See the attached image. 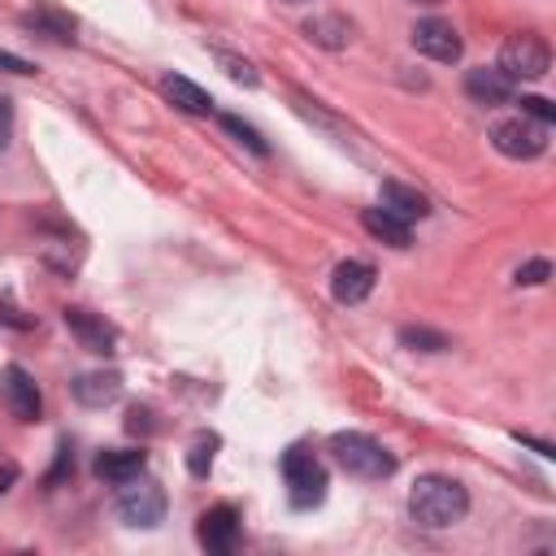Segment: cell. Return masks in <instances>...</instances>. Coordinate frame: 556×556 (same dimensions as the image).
Here are the masks:
<instances>
[{"label": "cell", "instance_id": "cell-1", "mask_svg": "<svg viewBox=\"0 0 556 556\" xmlns=\"http://www.w3.org/2000/svg\"><path fill=\"white\" fill-rule=\"evenodd\" d=\"M408 513L426 530H447L469 513V491L447 473H426L408 491Z\"/></svg>", "mask_w": 556, "mask_h": 556}, {"label": "cell", "instance_id": "cell-2", "mask_svg": "<svg viewBox=\"0 0 556 556\" xmlns=\"http://www.w3.org/2000/svg\"><path fill=\"white\" fill-rule=\"evenodd\" d=\"M330 452H334V460H339L352 478H391V473H395V456H391L378 439H369V434H361V430H339V434H330Z\"/></svg>", "mask_w": 556, "mask_h": 556}, {"label": "cell", "instance_id": "cell-3", "mask_svg": "<svg viewBox=\"0 0 556 556\" xmlns=\"http://www.w3.org/2000/svg\"><path fill=\"white\" fill-rule=\"evenodd\" d=\"M117 517L126 521V526H135V530H152V526H161L165 521V508H169V500H165V491H161V482H152V478H130V482H122V491H117Z\"/></svg>", "mask_w": 556, "mask_h": 556}, {"label": "cell", "instance_id": "cell-4", "mask_svg": "<svg viewBox=\"0 0 556 556\" xmlns=\"http://www.w3.org/2000/svg\"><path fill=\"white\" fill-rule=\"evenodd\" d=\"M282 478H287V495L295 508H313L326 495V469L308 447H287L282 452Z\"/></svg>", "mask_w": 556, "mask_h": 556}, {"label": "cell", "instance_id": "cell-5", "mask_svg": "<svg viewBox=\"0 0 556 556\" xmlns=\"http://www.w3.org/2000/svg\"><path fill=\"white\" fill-rule=\"evenodd\" d=\"M491 143L495 152L513 156V161H534L547 152V126L543 122H530L526 113L521 117H504L491 126Z\"/></svg>", "mask_w": 556, "mask_h": 556}, {"label": "cell", "instance_id": "cell-6", "mask_svg": "<svg viewBox=\"0 0 556 556\" xmlns=\"http://www.w3.org/2000/svg\"><path fill=\"white\" fill-rule=\"evenodd\" d=\"M552 65V48L539 39V35H513L504 48H500V70L513 78V83H534L543 78Z\"/></svg>", "mask_w": 556, "mask_h": 556}, {"label": "cell", "instance_id": "cell-7", "mask_svg": "<svg viewBox=\"0 0 556 556\" xmlns=\"http://www.w3.org/2000/svg\"><path fill=\"white\" fill-rule=\"evenodd\" d=\"M195 539H200V547L208 556H230L239 547V513L230 504H213L208 513H200Z\"/></svg>", "mask_w": 556, "mask_h": 556}, {"label": "cell", "instance_id": "cell-8", "mask_svg": "<svg viewBox=\"0 0 556 556\" xmlns=\"http://www.w3.org/2000/svg\"><path fill=\"white\" fill-rule=\"evenodd\" d=\"M413 48H417L421 56H430V61H456L465 43H460V35H456L452 22H443V17H421V22L413 26Z\"/></svg>", "mask_w": 556, "mask_h": 556}, {"label": "cell", "instance_id": "cell-9", "mask_svg": "<svg viewBox=\"0 0 556 556\" xmlns=\"http://www.w3.org/2000/svg\"><path fill=\"white\" fill-rule=\"evenodd\" d=\"M513 91H517V83H513L500 65H473V70H465V96H469L473 104L500 109V104L513 100Z\"/></svg>", "mask_w": 556, "mask_h": 556}, {"label": "cell", "instance_id": "cell-10", "mask_svg": "<svg viewBox=\"0 0 556 556\" xmlns=\"http://www.w3.org/2000/svg\"><path fill=\"white\" fill-rule=\"evenodd\" d=\"M0 387H4V404H9V413H13L17 421H39L43 395H39L35 378H30L22 365H9L4 378H0Z\"/></svg>", "mask_w": 556, "mask_h": 556}, {"label": "cell", "instance_id": "cell-11", "mask_svg": "<svg viewBox=\"0 0 556 556\" xmlns=\"http://www.w3.org/2000/svg\"><path fill=\"white\" fill-rule=\"evenodd\" d=\"M65 326H70V334L87 348V352H96V356H109V352H117V330L100 317V313H87V308H65Z\"/></svg>", "mask_w": 556, "mask_h": 556}, {"label": "cell", "instance_id": "cell-12", "mask_svg": "<svg viewBox=\"0 0 556 556\" xmlns=\"http://www.w3.org/2000/svg\"><path fill=\"white\" fill-rule=\"evenodd\" d=\"M374 282H378V269L369 261H339L334 278H330V291H334L339 304H361V300H369Z\"/></svg>", "mask_w": 556, "mask_h": 556}, {"label": "cell", "instance_id": "cell-13", "mask_svg": "<svg viewBox=\"0 0 556 556\" xmlns=\"http://www.w3.org/2000/svg\"><path fill=\"white\" fill-rule=\"evenodd\" d=\"M143 465H148V452H143V447H104V452L96 456V478L122 486V482L139 478Z\"/></svg>", "mask_w": 556, "mask_h": 556}, {"label": "cell", "instance_id": "cell-14", "mask_svg": "<svg viewBox=\"0 0 556 556\" xmlns=\"http://www.w3.org/2000/svg\"><path fill=\"white\" fill-rule=\"evenodd\" d=\"M74 400L83 404V408H104V404H113L117 395H122V374H104V369H96V374H78L74 378Z\"/></svg>", "mask_w": 556, "mask_h": 556}, {"label": "cell", "instance_id": "cell-15", "mask_svg": "<svg viewBox=\"0 0 556 556\" xmlns=\"http://www.w3.org/2000/svg\"><path fill=\"white\" fill-rule=\"evenodd\" d=\"M161 91H165L169 104H178L182 113H195V117H208V113L217 109L213 96H208L204 87H195L191 78H182V74H165V78H161Z\"/></svg>", "mask_w": 556, "mask_h": 556}, {"label": "cell", "instance_id": "cell-16", "mask_svg": "<svg viewBox=\"0 0 556 556\" xmlns=\"http://www.w3.org/2000/svg\"><path fill=\"white\" fill-rule=\"evenodd\" d=\"M361 226L378 239V243H391V248H408L413 243V226L404 217H395L391 208H361Z\"/></svg>", "mask_w": 556, "mask_h": 556}, {"label": "cell", "instance_id": "cell-17", "mask_svg": "<svg viewBox=\"0 0 556 556\" xmlns=\"http://www.w3.org/2000/svg\"><path fill=\"white\" fill-rule=\"evenodd\" d=\"M22 26L35 30V35H48V39H56V43H74V30H78V22H74L70 13L52 9V4H39V9L22 13Z\"/></svg>", "mask_w": 556, "mask_h": 556}, {"label": "cell", "instance_id": "cell-18", "mask_svg": "<svg viewBox=\"0 0 556 556\" xmlns=\"http://www.w3.org/2000/svg\"><path fill=\"white\" fill-rule=\"evenodd\" d=\"M304 35L317 48H348L352 43V22L343 13H317V17L304 22Z\"/></svg>", "mask_w": 556, "mask_h": 556}, {"label": "cell", "instance_id": "cell-19", "mask_svg": "<svg viewBox=\"0 0 556 556\" xmlns=\"http://www.w3.org/2000/svg\"><path fill=\"white\" fill-rule=\"evenodd\" d=\"M382 208H391L395 217L413 222V217H426V213H430V200H426L417 187H404V182H382Z\"/></svg>", "mask_w": 556, "mask_h": 556}, {"label": "cell", "instance_id": "cell-20", "mask_svg": "<svg viewBox=\"0 0 556 556\" xmlns=\"http://www.w3.org/2000/svg\"><path fill=\"white\" fill-rule=\"evenodd\" d=\"M217 447H222L217 434H195V439H191V447H187V469H191V478H208Z\"/></svg>", "mask_w": 556, "mask_h": 556}, {"label": "cell", "instance_id": "cell-21", "mask_svg": "<svg viewBox=\"0 0 556 556\" xmlns=\"http://www.w3.org/2000/svg\"><path fill=\"white\" fill-rule=\"evenodd\" d=\"M400 343L413 348V352H447L452 348V339L443 330H430V326H404L400 330Z\"/></svg>", "mask_w": 556, "mask_h": 556}, {"label": "cell", "instance_id": "cell-22", "mask_svg": "<svg viewBox=\"0 0 556 556\" xmlns=\"http://www.w3.org/2000/svg\"><path fill=\"white\" fill-rule=\"evenodd\" d=\"M222 130H226L230 139H239L248 152H256V156H269V143L261 139V130H256V126H248L243 117H235V113H222Z\"/></svg>", "mask_w": 556, "mask_h": 556}, {"label": "cell", "instance_id": "cell-23", "mask_svg": "<svg viewBox=\"0 0 556 556\" xmlns=\"http://www.w3.org/2000/svg\"><path fill=\"white\" fill-rule=\"evenodd\" d=\"M213 56H217V65H222L235 83H243V87H256V83H261L256 65H252L248 56H235V52H226V48H213Z\"/></svg>", "mask_w": 556, "mask_h": 556}, {"label": "cell", "instance_id": "cell-24", "mask_svg": "<svg viewBox=\"0 0 556 556\" xmlns=\"http://www.w3.org/2000/svg\"><path fill=\"white\" fill-rule=\"evenodd\" d=\"M547 278H552V265H547L543 256H534V261L517 265V274H513V282H517V287H539V282H547Z\"/></svg>", "mask_w": 556, "mask_h": 556}, {"label": "cell", "instance_id": "cell-25", "mask_svg": "<svg viewBox=\"0 0 556 556\" xmlns=\"http://www.w3.org/2000/svg\"><path fill=\"white\" fill-rule=\"evenodd\" d=\"M521 113H526L530 122H543V126H552V122H556V104H552V100H543V96H521Z\"/></svg>", "mask_w": 556, "mask_h": 556}, {"label": "cell", "instance_id": "cell-26", "mask_svg": "<svg viewBox=\"0 0 556 556\" xmlns=\"http://www.w3.org/2000/svg\"><path fill=\"white\" fill-rule=\"evenodd\" d=\"M65 473H74V452H70V443H61V447H56V465L48 469V478H43V482H48V486H56Z\"/></svg>", "mask_w": 556, "mask_h": 556}, {"label": "cell", "instance_id": "cell-27", "mask_svg": "<svg viewBox=\"0 0 556 556\" xmlns=\"http://www.w3.org/2000/svg\"><path fill=\"white\" fill-rule=\"evenodd\" d=\"M0 74H35V65L26 56H13V52H0Z\"/></svg>", "mask_w": 556, "mask_h": 556}, {"label": "cell", "instance_id": "cell-28", "mask_svg": "<svg viewBox=\"0 0 556 556\" xmlns=\"http://www.w3.org/2000/svg\"><path fill=\"white\" fill-rule=\"evenodd\" d=\"M9 139H13V104L9 96H0V148H9Z\"/></svg>", "mask_w": 556, "mask_h": 556}, {"label": "cell", "instance_id": "cell-29", "mask_svg": "<svg viewBox=\"0 0 556 556\" xmlns=\"http://www.w3.org/2000/svg\"><path fill=\"white\" fill-rule=\"evenodd\" d=\"M148 417H152L148 408H130V421H126V426H130V430H152V421H148Z\"/></svg>", "mask_w": 556, "mask_h": 556}, {"label": "cell", "instance_id": "cell-30", "mask_svg": "<svg viewBox=\"0 0 556 556\" xmlns=\"http://www.w3.org/2000/svg\"><path fill=\"white\" fill-rule=\"evenodd\" d=\"M517 439H521L526 447H534L539 456H552V443H543V439H530V434H517Z\"/></svg>", "mask_w": 556, "mask_h": 556}, {"label": "cell", "instance_id": "cell-31", "mask_svg": "<svg viewBox=\"0 0 556 556\" xmlns=\"http://www.w3.org/2000/svg\"><path fill=\"white\" fill-rule=\"evenodd\" d=\"M13 482H17V465H4V469H0V495H4Z\"/></svg>", "mask_w": 556, "mask_h": 556}, {"label": "cell", "instance_id": "cell-32", "mask_svg": "<svg viewBox=\"0 0 556 556\" xmlns=\"http://www.w3.org/2000/svg\"><path fill=\"white\" fill-rule=\"evenodd\" d=\"M287 4H308V0H287Z\"/></svg>", "mask_w": 556, "mask_h": 556}, {"label": "cell", "instance_id": "cell-33", "mask_svg": "<svg viewBox=\"0 0 556 556\" xmlns=\"http://www.w3.org/2000/svg\"><path fill=\"white\" fill-rule=\"evenodd\" d=\"M417 4H439V0H417Z\"/></svg>", "mask_w": 556, "mask_h": 556}]
</instances>
